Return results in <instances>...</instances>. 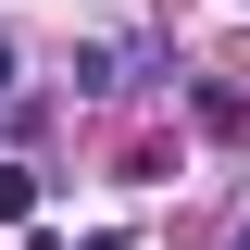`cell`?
<instances>
[{"label":"cell","instance_id":"6da1fadb","mask_svg":"<svg viewBox=\"0 0 250 250\" xmlns=\"http://www.w3.org/2000/svg\"><path fill=\"white\" fill-rule=\"evenodd\" d=\"M38 213V175H25V163H0V225H25Z\"/></svg>","mask_w":250,"mask_h":250},{"label":"cell","instance_id":"7a4b0ae2","mask_svg":"<svg viewBox=\"0 0 250 250\" xmlns=\"http://www.w3.org/2000/svg\"><path fill=\"white\" fill-rule=\"evenodd\" d=\"M0 88H13V50H0Z\"/></svg>","mask_w":250,"mask_h":250},{"label":"cell","instance_id":"3957f363","mask_svg":"<svg viewBox=\"0 0 250 250\" xmlns=\"http://www.w3.org/2000/svg\"><path fill=\"white\" fill-rule=\"evenodd\" d=\"M238 250H250V238H238Z\"/></svg>","mask_w":250,"mask_h":250}]
</instances>
